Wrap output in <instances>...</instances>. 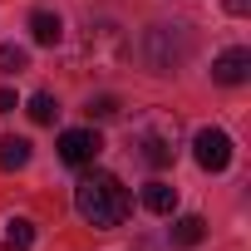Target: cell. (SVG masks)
<instances>
[{
  "label": "cell",
  "instance_id": "obj_13",
  "mask_svg": "<svg viewBox=\"0 0 251 251\" xmlns=\"http://www.w3.org/2000/svg\"><path fill=\"white\" fill-rule=\"evenodd\" d=\"M20 69H30V50H20V45H0V74H20Z\"/></svg>",
  "mask_w": 251,
  "mask_h": 251
},
{
  "label": "cell",
  "instance_id": "obj_17",
  "mask_svg": "<svg viewBox=\"0 0 251 251\" xmlns=\"http://www.w3.org/2000/svg\"><path fill=\"white\" fill-rule=\"evenodd\" d=\"M15 108V89H0V113H10Z\"/></svg>",
  "mask_w": 251,
  "mask_h": 251
},
{
  "label": "cell",
  "instance_id": "obj_9",
  "mask_svg": "<svg viewBox=\"0 0 251 251\" xmlns=\"http://www.w3.org/2000/svg\"><path fill=\"white\" fill-rule=\"evenodd\" d=\"M143 207L158 212V217H173V207H177V187H173V182H148V187H143Z\"/></svg>",
  "mask_w": 251,
  "mask_h": 251
},
{
  "label": "cell",
  "instance_id": "obj_1",
  "mask_svg": "<svg viewBox=\"0 0 251 251\" xmlns=\"http://www.w3.org/2000/svg\"><path fill=\"white\" fill-rule=\"evenodd\" d=\"M128 187H123L113 173H84L79 177V187H74V212L89 222V226H99V231H108V226H123V217H128Z\"/></svg>",
  "mask_w": 251,
  "mask_h": 251
},
{
  "label": "cell",
  "instance_id": "obj_3",
  "mask_svg": "<svg viewBox=\"0 0 251 251\" xmlns=\"http://www.w3.org/2000/svg\"><path fill=\"white\" fill-rule=\"evenodd\" d=\"M133 138H138V153H143L148 168H173L182 123H177V113H168V108H148V113H138V123H133Z\"/></svg>",
  "mask_w": 251,
  "mask_h": 251
},
{
  "label": "cell",
  "instance_id": "obj_14",
  "mask_svg": "<svg viewBox=\"0 0 251 251\" xmlns=\"http://www.w3.org/2000/svg\"><path fill=\"white\" fill-rule=\"evenodd\" d=\"M30 118H35V123H54V118H59L54 94H35V99H30Z\"/></svg>",
  "mask_w": 251,
  "mask_h": 251
},
{
  "label": "cell",
  "instance_id": "obj_16",
  "mask_svg": "<svg viewBox=\"0 0 251 251\" xmlns=\"http://www.w3.org/2000/svg\"><path fill=\"white\" fill-rule=\"evenodd\" d=\"M226 15H251V0H226Z\"/></svg>",
  "mask_w": 251,
  "mask_h": 251
},
{
  "label": "cell",
  "instance_id": "obj_4",
  "mask_svg": "<svg viewBox=\"0 0 251 251\" xmlns=\"http://www.w3.org/2000/svg\"><path fill=\"white\" fill-rule=\"evenodd\" d=\"M79 50H84V59H89L94 69H108V64H118L123 54H128V40H123V30H118L113 20H89Z\"/></svg>",
  "mask_w": 251,
  "mask_h": 251
},
{
  "label": "cell",
  "instance_id": "obj_6",
  "mask_svg": "<svg viewBox=\"0 0 251 251\" xmlns=\"http://www.w3.org/2000/svg\"><path fill=\"white\" fill-rule=\"evenodd\" d=\"M99 148H103V138H99L94 128H69V133H59V158H64L69 168H89V163L99 158Z\"/></svg>",
  "mask_w": 251,
  "mask_h": 251
},
{
  "label": "cell",
  "instance_id": "obj_10",
  "mask_svg": "<svg viewBox=\"0 0 251 251\" xmlns=\"http://www.w3.org/2000/svg\"><path fill=\"white\" fill-rule=\"evenodd\" d=\"M30 163V143L25 138H0V168L5 173H20Z\"/></svg>",
  "mask_w": 251,
  "mask_h": 251
},
{
  "label": "cell",
  "instance_id": "obj_2",
  "mask_svg": "<svg viewBox=\"0 0 251 251\" xmlns=\"http://www.w3.org/2000/svg\"><path fill=\"white\" fill-rule=\"evenodd\" d=\"M138 59L148 74H177L192 59V30L182 20H158L138 35Z\"/></svg>",
  "mask_w": 251,
  "mask_h": 251
},
{
  "label": "cell",
  "instance_id": "obj_12",
  "mask_svg": "<svg viewBox=\"0 0 251 251\" xmlns=\"http://www.w3.org/2000/svg\"><path fill=\"white\" fill-rule=\"evenodd\" d=\"M35 246V222L30 217H15L10 231H5V251H30Z\"/></svg>",
  "mask_w": 251,
  "mask_h": 251
},
{
  "label": "cell",
  "instance_id": "obj_11",
  "mask_svg": "<svg viewBox=\"0 0 251 251\" xmlns=\"http://www.w3.org/2000/svg\"><path fill=\"white\" fill-rule=\"evenodd\" d=\"M207 236V222L202 217H177L173 222V246H197Z\"/></svg>",
  "mask_w": 251,
  "mask_h": 251
},
{
  "label": "cell",
  "instance_id": "obj_5",
  "mask_svg": "<svg viewBox=\"0 0 251 251\" xmlns=\"http://www.w3.org/2000/svg\"><path fill=\"white\" fill-rule=\"evenodd\" d=\"M192 158L202 173H226L231 168V138L222 128H197L192 133Z\"/></svg>",
  "mask_w": 251,
  "mask_h": 251
},
{
  "label": "cell",
  "instance_id": "obj_7",
  "mask_svg": "<svg viewBox=\"0 0 251 251\" xmlns=\"http://www.w3.org/2000/svg\"><path fill=\"white\" fill-rule=\"evenodd\" d=\"M212 79L217 84H246L251 79V50H241V45H231V50H222L217 59H212Z\"/></svg>",
  "mask_w": 251,
  "mask_h": 251
},
{
  "label": "cell",
  "instance_id": "obj_15",
  "mask_svg": "<svg viewBox=\"0 0 251 251\" xmlns=\"http://www.w3.org/2000/svg\"><path fill=\"white\" fill-rule=\"evenodd\" d=\"M113 113H118V99H113V94L89 99V118H113Z\"/></svg>",
  "mask_w": 251,
  "mask_h": 251
},
{
  "label": "cell",
  "instance_id": "obj_8",
  "mask_svg": "<svg viewBox=\"0 0 251 251\" xmlns=\"http://www.w3.org/2000/svg\"><path fill=\"white\" fill-rule=\"evenodd\" d=\"M30 40L45 45V50H54V45L64 40V20H59L54 10H35V15H30Z\"/></svg>",
  "mask_w": 251,
  "mask_h": 251
}]
</instances>
